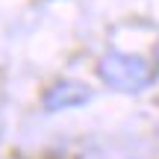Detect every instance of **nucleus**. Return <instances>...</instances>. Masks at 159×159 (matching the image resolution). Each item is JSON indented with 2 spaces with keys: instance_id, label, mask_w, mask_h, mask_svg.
<instances>
[{
  "instance_id": "1",
  "label": "nucleus",
  "mask_w": 159,
  "mask_h": 159,
  "mask_svg": "<svg viewBox=\"0 0 159 159\" xmlns=\"http://www.w3.org/2000/svg\"><path fill=\"white\" fill-rule=\"evenodd\" d=\"M115 62H118V68L109 62H103V77L109 80L112 85H124V89H142V85L150 83V71L144 68L142 59H130V56H112Z\"/></svg>"
}]
</instances>
